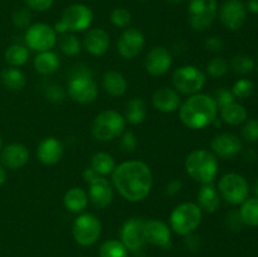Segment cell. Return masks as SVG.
<instances>
[{
  "instance_id": "obj_1",
  "label": "cell",
  "mask_w": 258,
  "mask_h": 257,
  "mask_svg": "<svg viewBox=\"0 0 258 257\" xmlns=\"http://www.w3.org/2000/svg\"><path fill=\"white\" fill-rule=\"evenodd\" d=\"M153 173L149 165L140 160H128L116 166L112 183L120 196L131 203L144 201L153 188Z\"/></svg>"
},
{
  "instance_id": "obj_2",
  "label": "cell",
  "mask_w": 258,
  "mask_h": 257,
  "mask_svg": "<svg viewBox=\"0 0 258 257\" xmlns=\"http://www.w3.org/2000/svg\"><path fill=\"white\" fill-rule=\"evenodd\" d=\"M218 106L212 96L196 93L189 96L179 107V118L186 127L201 130L214 122L218 115Z\"/></svg>"
},
{
  "instance_id": "obj_3",
  "label": "cell",
  "mask_w": 258,
  "mask_h": 257,
  "mask_svg": "<svg viewBox=\"0 0 258 257\" xmlns=\"http://www.w3.org/2000/svg\"><path fill=\"white\" fill-rule=\"evenodd\" d=\"M185 170L188 175L198 183H213L218 174L217 156L206 149L193 150L185 158Z\"/></svg>"
},
{
  "instance_id": "obj_4",
  "label": "cell",
  "mask_w": 258,
  "mask_h": 257,
  "mask_svg": "<svg viewBox=\"0 0 258 257\" xmlns=\"http://www.w3.org/2000/svg\"><path fill=\"white\" fill-rule=\"evenodd\" d=\"M93 22V13L87 5L75 3L63 10L59 22L55 23L54 30L59 34L67 32H83L88 29Z\"/></svg>"
},
{
  "instance_id": "obj_5",
  "label": "cell",
  "mask_w": 258,
  "mask_h": 257,
  "mask_svg": "<svg viewBox=\"0 0 258 257\" xmlns=\"http://www.w3.org/2000/svg\"><path fill=\"white\" fill-rule=\"evenodd\" d=\"M202 217L203 213L198 204L186 202L179 204L173 209L169 221H170L171 229L176 234L188 236L198 228L202 222Z\"/></svg>"
},
{
  "instance_id": "obj_6",
  "label": "cell",
  "mask_w": 258,
  "mask_h": 257,
  "mask_svg": "<svg viewBox=\"0 0 258 257\" xmlns=\"http://www.w3.org/2000/svg\"><path fill=\"white\" fill-rule=\"evenodd\" d=\"M125 117L117 111L106 110L98 113L92 122L93 138L98 141H111L120 138L125 130Z\"/></svg>"
},
{
  "instance_id": "obj_7",
  "label": "cell",
  "mask_w": 258,
  "mask_h": 257,
  "mask_svg": "<svg viewBox=\"0 0 258 257\" xmlns=\"http://www.w3.org/2000/svg\"><path fill=\"white\" fill-rule=\"evenodd\" d=\"M68 95L75 102H93L98 96V87L93 81L92 73L86 68L76 71L68 82Z\"/></svg>"
},
{
  "instance_id": "obj_8",
  "label": "cell",
  "mask_w": 258,
  "mask_h": 257,
  "mask_svg": "<svg viewBox=\"0 0 258 257\" xmlns=\"http://www.w3.org/2000/svg\"><path fill=\"white\" fill-rule=\"evenodd\" d=\"M218 15L217 0H189V25L197 32L208 29Z\"/></svg>"
},
{
  "instance_id": "obj_9",
  "label": "cell",
  "mask_w": 258,
  "mask_h": 257,
  "mask_svg": "<svg viewBox=\"0 0 258 257\" xmlns=\"http://www.w3.org/2000/svg\"><path fill=\"white\" fill-rule=\"evenodd\" d=\"M218 193L227 203L242 204L249 196L248 181L241 174H224L218 181Z\"/></svg>"
},
{
  "instance_id": "obj_10",
  "label": "cell",
  "mask_w": 258,
  "mask_h": 257,
  "mask_svg": "<svg viewBox=\"0 0 258 257\" xmlns=\"http://www.w3.org/2000/svg\"><path fill=\"white\" fill-rule=\"evenodd\" d=\"M102 224L92 213H82L75 219L72 227L73 238L81 246H92L101 237Z\"/></svg>"
},
{
  "instance_id": "obj_11",
  "label": "cell",
  "mask_w": 258,
  "mask_h": 257,
  "mask_svg": "<svg viewBox=\"0 0 258 257\" xmlns=\"http://www.w3.org/2000/svg\"><path fill=\"white\" fill-rule=\"evenodd\" d=\"M173 85L176 91L184 95H196L206 85V75L196 66H183L173 73Z\"/></svg>"
},
{
  "instance_id": "obj_12",
  "label": "cell",
  "mask_w": 258,
  "mask_h": 257,
  "mask_svg": "<svg viewBox=\"0 0 258 257\" xmlns=\"http://www.w3.org/2000/svg\"><path fill=\"white\" fill-rule=\"evenodd\" d=\"M24 38L28 48L38 53L50 50L57 43L54 28L45 23H35L28 27Z\"/></svg>"
},
{
  "instance_id": "obj_13",
  "label": "cell",
  "mask_w": 258,
  "mask_h": 257,
  "mask_svg": "<svg viewBox=\"0 0 258 257\" xmlns=\"http://www.w3.org/2000/svg\"><path fill=\"white\" fill-rule=\"evenodd\" d=\"M144 224L145 221H143L140 217H131L123 222L120 231V238L127 251H140L146 243Z\"/></svg>"
},
{
  "instance_id": "obj_14",
  "label": "cell",
  "mask_w": 258,
  "mask_h": 257,
  "mask_svg": "<svg viewBox=\"0 0 258 257\" xmlns=\"http://www.w3.org/2000/svg\"><path fill=\"white\" fill-rule=\"evenodd\" d=\"M221 23L228 30H238L247 19V9L241 0H226L218 9Z\"/></svg>"
},
{
  "instance_id": "obj_15",
  "label": "cell",
  "mask_w": 258,
  "mask_h": 257,
  "mask_svg": "<svg viewBox=\"0 0 258 257\" xmlns=\"http://www.w3.org/2000/svg\"><path fill=\"white\" fill-rule=\"evenodd\" d=\"M145 47V35L139 29H126L117 40V52L126 59H133L143 52Z\"/></svg>"
},
{
  "instance_id": "obj_16",
  "label": "cell",
  "mask_w": 258,
  "mask_h": 257,
  "mask_svg": "<svg viewBox=\"0 0 258 257\" xmlns=\"http://www.w3.org/2000/svg\"><path fill=\"white\" fill-rule=\"evenodd\" d=\"M145 239L149 243L158 246L163 249H169L171 247V231L165 222L160 219H149L144 224Z\"/></svg>"
},
{
  "instance_id": "obj_17",
  "label": "cell",
  "mask_w": 258,
  "mask_h": 257,
  "mask_svg": "<svg viewBox=\"0 0 258 257\" xmlns=\"http://www.w3.org/2000/svg\"><path fill=\"white\" fill-rule=\"evenodd\" d=\"M211 149L216 156L222 159H232L241 153L242 141L234 134H218L212 140Z\"/></svg>"
},
{
  "instance_id": "obj_18",
  "label": "cell",
  "mask_w": 258,
  "mask_h": 257,
  "mask_svg": "<svg viewBox=\"0 0 258 257\" xmlns=\"http://www.w3.org/2000/svg\"><path fill=\"white\" fill-rule=\"evenodd\" d=\"M173 58L165 47H154L145 58V70L151 76H163L170 70Z\"/></svg>"
},
{
  "instance_id": "obj_19",
  "label": "cell",
  "mask_w": 258,
  "mask_h": 257,
  "mask_svg": "<svg viewBox=\"0 0 258 257\" xmlns=\"http://www.w3.org/2000/svg\"><path fill=\"white\" fill-rule=\"evenodd\" d=\"M88 199L96 208H106L112 203L113 189L105 176H97L90 183Z\"/></svg>"
},
{
  "instance_id": "obj_20",
  "label": "cell",
  "mask_w": 258,
  "mask_h": 257,
  "mask_svg": "<svg viewBox=\"0 0 258 257\" xmlns=\"http://www.w3.org/2000/svg\"><path fill=\"white\" fill-rule=\"evenodd\" d=\"M0 160L7 168L20 169L29 161V150L27 146L19 143H13L5 146L0 154Z\"/></svg>"
},
{
  "instance_id": "obj_21",
  "label": "cell",
  "mask_w": 258,
  "mask_h": 257,
  "mask_svg": "<svg viewBox=\"0 0 258 257\" xmlns=\"http://www.w3.org/2000/svg\"><path fill=\"white\" fill-rule=\"evenodd\" d=\"M83 47L90 54L96 57L103 55L110 48V35L100 28L90 29L83 38Z\"/></svg>"
},
{
  "instance_id": "obj_22",
  "label": "cell",
  "mask_w": 258,
  "mask_h": 257,
  "mask_svg": "<svg viewBox=\"0 0 258 257\" xmlns=\"http://www.w3.org/2000/svg\"><path fill=\"white\" fill-rule=\"evenodd\" d=\"M37 156L40 163L45 165H54L63 156L62 143L53 136L43 139L37 148Z\"/></svg>"
},
{
  "instance_id": "obj_23",
  "label": "cell",
  "mask_w": 258,
  "mask_h": 257,
  "mask_svg": "<svg viewBox=\"0 0 258 257\" xmlns=\"http://www.w3.org/2000/svg\"><path fill=\"white\" fill-rule=\"evenodd\" d=\"M151 101L154 107L164 113H171L180 107V96L174 88H159L154 92Z\"/></svg>"
},
{
  "instance_id": "obj_24",
  "label": "cell",
  "mask_w": 258,
  "mask_h": 257,
  "mask_svg": "<svg viewBox=\"0 0 258 257\" xmlns=\"http://www.w3.org/2000/svg\"><path fill=\"white\" fill-rule=\"evenodd\" d=\"M197 202L202 212L214 213L221 206V196L218 193V189H216V186L212 183L203 184L197 194Z\"/></svg>"
},
{
  "instance_id": "obj_25",
  "label": "cell",
  "mask_w": 258,
  "mask_h": 257,
  "mask_svg": "<svg viewBox=\"0 0 258 257\" xmlns=\"http://www.w3.org/2000/svg\"><path fill=\"white\" fill-rule=\"evenodd\" d=\"M88 194L80 186H73L66 191L63 197V204L66 209L72 213H82L88 206Z\"/></svg>"
},
{
  "instance_id": "obj_26",
  "label": "cell",
  "mask_w": 258,
  "mask_h": 257,
  "mask_svg": "<svg viewBox=\"0 0 258 257\" xmlns=\"http://www.w3.org/2000/svg\"><path fill=\"white\" fill-rule=\"evenodd\" d=\"M102 87L106 91V93L113 96V97H117V96H122L126 92L127 82H126V78L123 77L122 73L117 72V71H108L103 75Z\"/></svg>"
},
{
  "instance_id": "obj_27",
  "label": "cell",
  "mask_w": 258,
  "mask_h": 257,
  "mask_svg": "<svg viewBox=\"0 0 258 257\" xmlns=\"http://www.w3.org/2000/svg\"><path fill=\"white\" fill-rule=\"evenodd\" d=\"M59 58L52 50L40 52L34 58V68L38 73L43 76L53 75L59 68Z\"/></svg>"
},
{
  "instance_id": "obj_28",
  "label": "cell",
  "mask_w": 258,
  "mask_h": 257,
  "mask_svg": "<svg viewBox=\"0 0 258 257\" xmlns=\"http://www.w3.org/2000/svg\"><path fill=\"white\" fill-rule=\"evenodd\" d=\"M0 81L9 91H20L27 85L25 75L17 67L4 68L0 72Z\"/></svg>"
},
{
  "instance_id": "obj_29",
  "label": "cell",
  "mask_w": 258,
  "mask_h": 257,
  "mask_svg": "<svg viewBox=\"0 0 258 257\" xmlns=\"http://www.w3.org/2000/svg\"><path fill=\"white\" fill-rule=\"evenodd\" d=\"M148 115V107L145 101L141 98L135 97L126 103L125 108V120L133 125H139L143 122Z\"/></svg>"
},
{
  "instance_id": "obj_30",
  "label": "cell",
  "mask_w": 258,
  "mask_h": 257,
  "mask_svg": "<svg viewBox=\"0 0 258 257\" xmlns=\"http://www.w3.org/2000/svg\"><path fill=\"white\" fill-rule=\"evenodd\" d=\"M221 120L232 126L241 125L247 120V110L244 106L233 102L221 108Z\"/></svg>"
},
{
  "instance_id": "obj_31",
  "label": "cell",
  "mask_w": 258,
  "mask_h": 257,
  "mask_svg": "<svg viewBox=\"0 0 258 257\" xmlns=\"http://www.w3.org/2000/svg\"><path fill=\"white\" fill-rule=\"evenodd\" d=\"M91 168L100 176L108 175V174H112L113 169L116 168L115 159L108 153L98 151V153L93 154L91 158Z\"/></svg>"
},
{
  "instance_id": "obj_32",
  "label": "cell",
  "mask_w": 258,
  "mask_h": 257,
  "mask_svg": "<svg viewBox=\"0 0 258 257\" xmlns=\"http://www.w3.org/2000/svg\"><path fill=\"white\" fill-rule=\"evenodd\" d=\"M239 216H241L243 224L249 227H258V198H247L239 208Z\"/></svg>"
},
{
  "instance_id": "obj_33",
  "label": "cell",
  "mask_w": 258,
  "mask_h": 257,
  "mask_svg": "<svg viewBox=\"0 0 258 257\" xmlns=\"http://www.w3.org/2000/svg\"><path fill=\"white\" fill-rule=\"evenodd\" d=\"M5 60L9 63L12 67H20L25 65L29 58V50L27 47L20 44H13L5 50Z\"/></svg>"
},
{
  "instance_id": "obj_34",
  "label": "cell",
  "mask_w": 258,
  "mask_h": 257,
  "mask_svg": "<svg viewBox=\"0 0 258 257\" xmlns=\"http://www.w3.org/2000/svg\"><path fill=\"white\" fill-rule=\"evenodd\" d=\"M100 257H128L127 248L117 239H108L100 247Z\"/></svg>"
},
{
  "instance_id": "obj_35",
  "label": "cell",
  "mask_w": 258,
  "mask_h": 257,
  "mask_svg": "<svg viewBox=\"0 0 258 257\" xmlns=\"http://www.w3.org/2000/svg\"><path fill=\"white\" fill-rule=\"evenodd\" d=\"M59 48L66 55L75 57L82 49V44L75 34H64L59 39Z\"/></svg>"
},
{
  "instance_id": "obj_36",
  "label": "cell",
  "mask_w": 258,
  "mask_h": 257,
  "mask_svg": "<svg viewBox=\"0 0 258 257\" xmlns=\"http://www.w3.org/2000/svg\"><path fill=\"white\" fill-rule=\"evenodd\" d=\"M231 68L238 75H248L253 71L254 60L249 55H236L232 58Z\"/></svg>"
},
{
  "instance_id": "obj_37",
  "label": "cell",
  "mask_w": 258,
  "mask_h": 257,
  "mask_svg": "<svg viewBox=\"0 0 258 257\" xmlns=\"http://www.w3.org/2000/svg\"><path fill=\"white\" fill-rule=\"evenodd\" d=\"M232 93L234 95V97H238L244 100V98H248L253 95L254 92V85L252 81L246 80V78H242L238 80L232 87Z\"/></svg>"
},
{
  "instance_id": "obj_38",
  "label": "cell",
  "mask_w": 258,
  "mask_h": 257,
  "mask_svg": "<svg viewBox=\"0 0 258 257\" xmlns=\"http://www.w3.org/2000/svg\"><path fill=\"white\" fill-rule=\"evenodd\" d=\"M228 62L222 57H214L207 65V72L214 78H219L228 72Z\"/></svg>"
},
{
  "instance_id": "obj_39",
  "label": "cell",
  "mask_w": 258,
  "mask_h": 257,
  "mask_svg": "<svg viewBox=\"0 0 258 257\" xmlns=\"http://www.w3.org/2000/svg\"><path fill=\"white\" fill-rule=\"evenodd\" d=\"M111 23L117 28H126L131 23V13L125 8H115L110 15Z\"/></svg>"
},
{
  "instance_id": "obj_40",
  "label": "cell",
  "mask_w": 258,
  "mask_h": 257,
  "mask_svg": "<svg viewBox=\"0 0 258 257\" xmlns=\"http://www.w3.org/2000/svg\"><path fill=\"white\" fill-rule=\"evenodd\" d=\"M13 24L18 28H28L32 25V13L28 8H19L12 15Z\"/></svg>"
},
{
  "instance_id": "obj_41",
  "label": "cell",
  "mask_w": 258,
  "mask_h": 257,
  "mask_svg": "<svg viewBox=\"0 0 258 257\" xmlns=\"http://www.w3.org/2000/svg\"><path fill=\"white\" fill-rule=\"evenodd\" d=\"M242 138L248 143H256L258 141V120L251 118V120L244 121V125L242 127Z\"/></svg>"
},
{
  "instance_id": "obj_42",
  "label": "cell",
  "mask_w": 258,
  "mask_h": 257,
  "mask_svg": "<svg viewBox=\"0 0 258 257\" xmlns=\"http://www.w3.org/2000/svg\"><path fill=\"white\" fill-rule=\"evenodd\" d=\"M44 95L45 97H47V100L50 101V102L59 103L64 100L66 91L62 86L52 83V85L47 86V88H45L44 91Z\"/></svg>"
},
{
  "instance_id": "obj_43",
  "label": "cell",
  "mask_w": 258,
  "mask_h": 257,
  "mask_svg": "<svg viewBox=\"0 0 258 257\" xmlns=\"http://www.w3.org/2000/svg\"><path fill=\"white\" fill-rule=\"evenodd\" d=\"M214 101H216L218 108H223L226 106L231 105L234 102V95L232 93V91H229L228 88H219L214 93Z\"/></svg>"
},
{
  "instance_id": "obj_44",
  "label": "cell",
  "mask_w": 258,
  "mask_h": 257,
  "mask_svg": "<svg viewBox=\"0 0 258 257\" xmlns=\"http://www.w3.org/2000/svg\"><path fill=\"white\" fill-rule=\"evenodd\" d=\"M120 138V146L122 151H125V153L135 151L136 146H138V139H136L135 134L131 133V131H126V133H122Z\"/></svg>"
},
{
  "instance_id": "obj_45",
  "label": "cell",
  "mask_w": 258,
  "mask_h": 257,
  "mask_svg": "<svg viewBox=\"0 0 258 257\" xmlns=\"http://www.w3.org/2000/svg\"><path fill=\"white\" fill-rule=\"evenodd\" d=\"M226 226L228 227L229 231L232 232H239L243 226V222H242L241 216H239L238 211H231L227 214L226 218Z\"/></svg>"
},
{
  "instance_id": "obj_46",
  "label": "cell",
  "mask_w": 258,
  "mask_h": 257,
  "mask_svg": "<svg viewBox=\"0 0 258 257\" xmlns=\"http://www.w3.org/2000/svg\"><path fill=\"white\" fill-rule=\"evenodd\" d=\"M54 0H24L28 9L35 10V12H45L52 8Z\"/></svg>"
},
{
  "instance_id": "obj_47",
  "label": "cell",
  "mask_w": 258,
  "mask_h": 257,
  "mask_svg": "<svg viewBox=\"0 0 258 257\" xmlns=\"http://www.w3.org/2000/svg\"><path fill=\"white\" fill-rule=\"evenodd\" d=\"M206 48L211 52H221L224 49V42L221 37L213 35L206 40Z\"/></svg>"
},
{
  "instance_id": "obj_48",
  "label": "cell",
  "mask_w": 258,
  "mask_h": 257,
  "mask_svg": "<svg viewBox=\"0 0 258 257\" xmlns=\"http://www.w3.org/2000/svg\"><path fill=\"white\" fill-rule=\"evenodd\" d=\"M183 188V181L179 180V179H173V180L169 181L165 186V194L166 196H175Z\"/></svg>"
},
{
  "instance_id": "obj_49",
  "label": "cell",
  "mask_w": 258,
  "mask_h": 257,
  "mask_svg": "<svg viewBox=\"0 0 258 257\" xmlns=\"http://www.w3.org/2000/svg\"><path fill=\"white\" fill-rule=\"evenodd\" d=\"M185 244L186 247H188L190 251H197V249L201 248V244H202V241H201V237L196 236V234L190 233L188 234V236H185Z\"/></svg>"
},
{
  "instance_id": "obj_50",
  "label": "cell",
  "mask_w": 258,
  "mask_h": 257,
  "mask_svg": "<svg viewBox=\"0 0 258 257\" xmlns=\"http://www.w3.org/2000/svg\"><path fill=\"white\" fill-rule=\"evenodd\" d=\"M82 175H83V179H85L86 183H88V184H90L91 181L93 180V179H96L97 176H100L97 173H96L95 170H93L92 168H91V166H90V168H86L85 170H83Z\"/></svg>"
},
{
  "instance_id": "obj_51",
  "label": "cell",
  "mask_w": 258,
  "mask_h": 257,
  "mask_svg": "<svg viewBox=\"0 0 258 257\" xmlns=\"http://www.w3.org/2000/svg\"><path fill=\"white\" fill-rule=\"evenodd\" d=\"M247 9L251 13H253V14H258V0H248Z\"/></svg>"
},
{
  "instance_id": "obj_52",
  "label": "cell",
  "mask_w": 258,
  "mask_h": 257,
  "mask_svg": "<svg viewBox=\"0 0 258 257\" xmlns=\"http://www.w3.org/2000/svg\"><path fill=\"white\" fill-rule=\"evenodd\" d=\"M244 159H246V160H248V161H252V160H254V159H256V153H254V151H252V150H247L246 153H244Z\"/></svg>"
},
{
  "instance_id": "obj_53",
  "label": "cell",
  "mask_w": 258,
  "mask_h": 257,
  "mask_svg": "<svg viewBox=\"0 0 258 257\" xmlns=\"http://www.w3.org/2000/svg\"><path fill=\"white\" fill-rule=\"evenodd\" d=\"M5 180H7V171L0 165V185H3L5 183Z\"/></svg>"
},
{
  "instance_id": "obj_54",
  "label": "cell",
  "mask_w": 258,
  "mask_h": 257,
  "mask_svg": "<svg viewBox=\"0 0 258 257\" xmlns=\"http://www.w3.org/2000/svg\"><path fill=\"white\" fill-rule=\"evenodd\" d=\"M166 3H170V4H181L183 2H185V0H165Z\"/></svg>"
},
{
  "instance_id": "obj_55",
  "label": "cell",
  "mask_w": 258,
  "mask_h": 257,
  "mask_svg": "<svg viewBox=\"0 0 258 257\" xmlns=\"http://www.w3.org/2000/svg\"><path fill=\"white\" fill-rule=\"evenodd\" d=\"M253 193L256 196V198H258V180H256V183L253 185Z\"/></svg>"
},
{
  "instance_id": "obj_56",
  "label": "cell",
  "mask_w": 258,
  "mask_h": 257,
  "mask_svg": "<svg viewBox=\"0 0 258 257\" xmlns=\"http://www.w3.org/2000/svg\"><path fill=\"white\" fill-rule=\"evenodd\" d=\"M2 145H3V141H2V136H0V150H2Z\"/></svg>"
},
{
  "instance_id": "obj_57",
  "label": "cell",
  "mask_w": 258,
  "mask_h": 257,
  "mask_svg": "<svg viewBox=\"0 0 258 257\" xmlns=\"http://www.w3.org/2000/svg\"><path fill=\"white\" fill-rule=\"evenodd\" d=\"M139 2H146V0H139Z\"/></svg>"
}]
</instances>
